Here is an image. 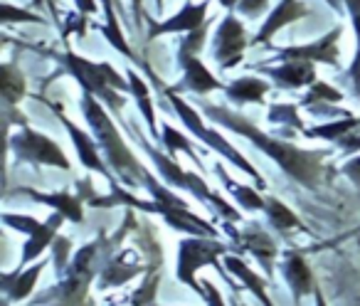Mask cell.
<instances>
[{"instance_id": "1", "label": "cell", "mask_w": 360, "mask_h": 306, "mask_svg": "<svg viewBox=\"0 0 360 306\" xmlns=\"http://www.w3.org/2000/svg\"><path fill=\"white\" fill-rule=\"evenodd\" d=\"M202 111H205V116H210L212 121L225 126V129L235 131V134L245 136L247 141H252L262 153H266L271 161L279 163L281 171L289 173L301 186L316 188V186H321V181L326 178V166H323L326 151L296 148L289 141H281V139H276V136L264 134L262 129H257L255 121L245 119L242 114H235V111L225 109V106L202 104Z\"/></svg>"}, {"instance_id": "2", "label": "cell", "mask_w": 360, "mask_h": 306, "mask_svg": "<svg viewBox=\"0 0 360 306\" xmlns=\"http://www.w3.org/2000/svg\"><path fill=\"white\" fill-rule=\"evenodd\" d=\"M82 111H84V119L89 121L91 131H94L96 144L104 151L106 163L119 173L121 181H124L126 186H139V183L146 186L148 171L136 161V156L129 151V146L124 144V139H121L119 131H116L111 116L106 114L104 104H101L94 94L84 91V94H82Z\"/></svg>"}, {"instance_id": "3", "label": "cell", "mask_w": 360, "mask_h": 306, "mask_svg": "<svg viewBox=\"0 0 360 306\" xmlns=\"http://www.w3.org/2000/svg\"><path fill=\"white\" fill-rule=\"evenodd\" d=\"M62 62H65V67L72 72V77L82 84V89L94 94L101 104L109 106L116 114L124 109L126 99L119 91H131V84L124 82V77H121L109 62H99V65H96V62H89L86 57L75 55L72 50L65 52Z\"/></svg>"}, {"instance_id": "4", "label": "cell", "mask_w": 360, "mask_h": 306, "mask_svg": "<svg viewBox=\"0 0 360 306\" xmlns=\"http://www.w3.org/2000/svg\"><path fill=\"white\" fill-rule=\"evenodd\" d=\"M165 96H168V101H170V106H173V111L180 116V121L186 124V129H191V134H193V136H198L200 141H205V144L210 146L212 151H217L220 156H225L230 163H235L237 168H242V171H245L247 176H252L257 183H259L262 188H264V181H262L259 173H257L255 168H252V163L247 161L245 156H242L240 151L232 148V144H230V141H225V136H220L217 131L207 129V126L202 124L200 116H198V111L193 109L191 104H186V101L180 99V96L175 94V89H168V91H165Z\"/></svg>"}, {"instance_id": "5", "label": "cell", "mask_w": 360, "mask_h": 306, "mask_svg": "<svg viewBox=\"0 0 360 306\" xmlns=\"http://www.w3.org/2000/svg\"><path fill=\"white\" fill-rule=\"evenodd\" d=\"M225 252H227V247L215 240L212 242L202 240V237H198V235L191 237V240H183L178 245V269H175V274H178V279L183 281V284H188L193 291L205 296V289L198 286V281H195V272L205 264L217 267V257L225 255Z\"/></svg>"}, {"instance_id": "6", "label": "cell", "mask_w": 360, "mask_h": 306, "mask_svg": "<svg viewBox=\"0 0 360 306\" xmlns=\"http://www.w3.org/2000/svg\"><path fill=\"white\" fill-rule=\"evenodd\" d=\"M11 148L15 151V156L20 158V161L55 166V168H62V171H70L72 168L70 158L65 156V151H62L50 136L27 129V126H22L20 134L11 136Z\"/></svg>"}, {"instance_id": "7", "label": "cell", "mask_w": 360, "mask_h": 306, "mask_svg": "<svg viewBox=\"0 0 360 306\" xmlns=\"http://www.w3.org/2000/svg\"><path fill=\"white\" fill-rule=\"evenodd\" d=\"M247 45H250V40H247L245 25L237 20L235 11H227V15L217 25L215 37H212V57L222 70H232L242 62Z\"/></svg>"}, {"instance_id": "8", "label": "cell", "mask_w": 360, "mask_h": 306, "mask_svg": "<svg viewBox=\"0 0 360 306\" xmlns=\"http://www.w3.org/2000/svg\"><path fill=\"white\" fill-rule=\"evenodd\" d=\"M3 220H6L8 225L15 227V230H22V232L30 235V240H27L25 250H22V257H20V267H25L27 262H32L35 257H40L42 252L47 250L50 242H55L57 230H60L65 215L55 210V215H52L45 225H40L35 217H27V215H3Z\"/></svg>"}, {"instance_id": "9", "label": "cell", "mask_w": 360, "mask_h": 306, "mask_svg": "<svg viewBox=\"0 0 360 306\" xmlns=\"http://www.w3.org/2000/svg\"><path fill=\"white\" fill-rule=\"evenodd\" d=\"M340 35H343V25H335L330 32H326L321 40L309 42V45H294V47H279L276 55L281 60H304V62H321V65H330L338 70L340 65V50L338 42Z\"/></svg>"}, {"instance_id": "10", "label": "cell", "mask_w": 360, "mask_h": 306, "mask_svg": "<svg viewBox=\"0 0 360 306\" xmlns=\"http://www.w3.org/2000/svg\"><path fill=\"white\" fill-rule=\"evenodd\" d=\"M207 11H210V3H186L175 15H170L163 23H148V40L160 35H178V32H193L207 23Z\"/></svg>"}, {"instance_id": "11", "label": "cell", "mask_w": 360, "mask_h": 306, "mask_svg": "<svg viewBox=\"0 0 360 306\" xmlns=\"http://www.w3.org/2000/svg\"><path fill=\"white\" fill-rule=\"evenodd\" d=\"M52 109H55V114L60 116V121H62V124H65L67 134H70L72 144H75V148H77V156H79V161L84 163V168H89V171L101 173V176H104V178H109L111 186H116V183H114V176H111L109 168L104 166V161H101V156H99V144H96V139H91V136L86 134V131L77 129V126L72 124V121L65 116V111H62V106H55V104H52Z\"/></svg>"}, {"instance_id": "12", "label": "cell", "mask_w": 360, "mask_h": 306, "mask_svg": "<svg viewBox=\"0 0 360 306\" xmlns=\"http://www.w3.org/2000/svg\"><path fill=\"white\" fill-rule=\"evenodd\" d=\"M306 15H311L309 3H304V0H279L274 11L269 13V18L262 23L259 32L252 37V45H266L281 27H286L289 23L301 20Z\"/></svg>"}, {"instance_id": "13", "label": "cell", "mask_w": 360, "mask_h": 306, "mask_svg": "<svg viewBox=\"0 0 360 306\" xmlns=\"http://www.w3.org/2000/svg\"><path fill=\"white\" fill-rule=\"evenodd\" d=\"M178 65H180V70H183V82H180L175 89H188V91H195V94H207V91L225 89V84L202 65L198 55H180L178 52Z\"/></svg>"}, {"instance_id": "14", "label": "cell", "mask_w": 360, "mask_h": 306, "mask_svg": "<svg viewBox=\"0 0 360 306\" xmlns=\"http://www.w3.org/2000/svg\"><path fill=\"white\" fill-rule=\"evenodd\" d=\"M259 72L271 77L274 84L281 87V89H301V87H311L316 82L314 62H304V60H284V65L259 67Z\"/></svg>"}, {"instance_id": "15", "label": "cell", "mask_w": 360, "mask_h": 306, "mask_svg": "<svg viewBox=\"0 0 360 306\" xmlns=\"http://www.w3.org/2000/svg\"><path fill=\"white\" fill-rule=\"evenodd\" d=\"M269 91V82L259 77H240V79L225 84V94L237 104H264V96Z\"/></svg>"}, {"instance_id": "16", "label": "cell", "mask_w": 360, "mask_h": 306, "mask_svg": "<svg viewBox=\"0 0 360 306\" xmlns=\"http://www.w3.org/2000/svg\"><path fill=\"white\" fill-rule=\"evenodd\" d=\"M25 196H30L32 200L45 203V205H52L57 212H62L65 217H70L72 222H82L84 220V212H82V200H77L70 193H37L30 191V188H20Z\"/></svg>"}, {"instance_id": "17", "label": "cell", "mask_w": 360, "mask_h": 306, "mask_svg": "<svg viewBox=\"0 0 360 306\" xmlns=\"http://www.w3.org/2000/svg\"><path fill=\"white\" fill-rule=\"evenodd\" d=\"M286 279H289L291 289H294V296H309L316 291V279L314 274H311V267L304 262V257L296 255V252H291L289 257H286Z\"/></svg>"}, {"instance_id": "18", "label": "cell", "mask_w": 360, "mask_h": 306, "mask_svg": "<svg viewBox=\"0 0 360 306\" xmlns=\"http://www.w3.org/2000/svg\"><path fill=\"white\" fill-rule=\"evenodd\" d=\"M101 6H104L106 23L99 25V32L109 40V45L114 47V50H119L124 57H129V60L136 62V55L131 52L129 42H126L124 32H121V27H119V18H116V11H114V0H101Z\"/></svg>"}, {"instance_id": "19", "label": "cell", "mask_w": 360, "mask_h": 306, "mask_svg": "<svg viewBox=\"0 0 360 306\" xmlns=\"http://www.w3.org/2000/svg\"><path fill=\"white\" fill-rule=\"evenodd\" d=\"M360 129V116H343L340 121H328V124L314 126V129L304 131L309 139H323V141H335L338 144L340 139L355 134Z\"/></svg>"}, {"instance_id": "20", "label": "cell", "mask_w": 360, "mask_h": 306, "mask_svg": "<svg viewBox=\"0 0 360 306\" xmlns=\"http://www.w3.org/2000/svg\"><path fill=\"white\" fill-rule=\"evenodd\" d=\"M42 267H45V262H37V264L30 267L27 272L18 269V272H13V274H6V279H3V281H6V291L11 294V299L20 301V299H25V296L32 294Z\"/></svg>"}, {"instance_id": "21", "label": "cell", "mask_w": 360, "mask_h": 306, "mask_svg": "<svg viewBox=\"0 0 360 306\" xmlns=\"http://www.w3.org/2000/svg\"><path fill=\"white\" fill-rule=\"evenodd\" d=\"M126 79H129L131 84V94H134L136 104H139V111L143 114L146 124H148L150 134L158 139V126H155V111H153V101H150V91L148 87H146V82L141 79L139 75H136V70H129V75H126Z\"/></svg>"}, {"instance_id": "22", "label": "cell", "mask_w": 360, "mask_h": 306, "mask_svg": "<svg viewBox=\"0 0 360 306\" xmlns=\"http://www.w3.org/2000/svg\"><path fill=\"white\" fill-rule=\"evenodd\" d=\"M225 264H227V269H230L232 274L237 276V279L245 281V284L250 286V291L257 296V299L262 301V304H264V306H274V304H271L269 296H266V291H264V281H262L259 276H257L255 272H252L250 267L245 264V262L237 260L235 255H227V257H225Z\"/></svg>"}, {"instance_id": "23", "label": "cell", "mask_w": 360, "mask_h": 306, "mask_svg": "<svg viewBox=\"0 0 360 306\" xmlns=\"http://www.w3.org/2000/svg\"><path fill=\"white\" fill-rule=\"evenodd\" d=\"M215 173L222 178V183H225L227 188H230V193L235 196V200L240 203L245 210H264V205H266V200H262L259 196H257V191L255 188H250V186H242V183H235L230 176L225 173V168L217 163L215 166Z\"/></svg>"}, {"instance_id": "24", "label": "cell", "mask_w": 360, "mask_h": 306, "mask_svg": "<svg viewBox=\"0 0 360 306\" xmlns=\"http://www.w3.org/2000/svg\"><path fill=\"white\" fill-rule=\"evenodd\" d=\"M266 215H269L271 225L276 227V230H291V227H301L299 217L294 215V212L289 210V208L284 205L281 200H276V198H266V205H264Z\"/></svg>"}, {"instance_id": "25", "label": "cell", "mask_w": 360, "mask_h": 306, "mask_svg": "<svg viewBox=\"0 0 360 306\" xmlns=\"http://www.w3.org/2000/svg\"><path fill=\"white\" fill-rule=\"evenodd\" d=\"M3 96H6L8 104H15L25 96V77L13 65L3 67Z\"/></svg>"}, {"instance_id": "26", "label": "cell", "mask_w": 360, "mask_h": 306, "mask_svg": "<svg viewBox=\"0 0 360 306\" xmlns=\"http://www.w3.org/2000/svg\"><path fill=\"white\" fill-rule=\"evenodd\" d=\"M323 101H328V104H335V101H343V94H340L338 89H333L330 84H326V82L316 79L314 84H311L309 94H306L304 99H301V106L316 109V106L323 104Z\"/></svg>"}, {"instance_id": "27", "label": "cell", "mask_w": 360, "mask_h": 306, "mask_svg": "<svg viewBox=\"0 0 360 306\" xmlns=\"http://www.w3.org/2000/svg\"><path fill=\"white\" fill-rule=\"evenodd\" d=\"M163 146L168 148L170 156H175L178 151H183V153H188V156L198 163V153L193 151V144L183 134H178V131H175L170 124H163Z\"/></svg>"}, {"instance_id": "28", "label": "cell", "mask_w": 360, "mask_h": 306, "mask_svg": "<svg viewBox=\"0 0 360 306\" xmlns=\"http://www.w3.org/2000/svg\"><path fill=\"white\" fill-rule=\"evenodd\" d=\"M245 247H250L252 252H255L259 260H264V262H269L271 257L276 255V245L271 242V237L269 235H264V232H259V230H255V232H247L245 237Z\"/></svg>"}, {"instance_id": "29", "label": "cell", "mask_w": 360, "mask_h": 306, "mask_svg": "<svg viewBox=\"0 0 360 306\" xmlns=\"http://www.w3.org/2000/svg\"><path fill=\"white\" fill-rule=\"evenodd\" d=\"M207 30H210V20L202 23V25L198 27V30L186 32V37H183V40H180V45H178L180 55H200V50L205 47Z\"/></svg>"}, {"instance_id": "30", "label": "cell", "mask_w": 360, "mask_h": 306, "mask_svg": "<svg viewBox=\"0 0 360 306\" xmlns=\"http://www.w3.org/2000/svg\"><path fill=\"white\" fill-rule=\"evenodd\" d=\"M269 121H274V124L291 126V129H304V126H301L299 114H296V106L294 104H274L269 109Z\"/></svg>"}, {"instance_id": "31", "label": "cell", "mask_w": 360, "mask_h": 306, "mask_svg": "<svg viewBox=\"0 0 360 306\" xmlns=\"http://www.w3.org/2000/svg\"><path fill=\"white\" fill-rule=\"evenodd\" d=\"M3 23L6 25H13V23H45V18L37 15V13H30L25 8H15L13 3H3Z\"/></svg>"}, {"instance_id": "32", "label": "cell", "mask_w": 360, "mask_h": 306, "mask_svg": "<svg viewBox=\"0 0 360 306\" xmlns=\"http://www.w3.org/2000/svg\"><path fill=\"white\" fill-rule=\"evenodd\" d=\"M345 11H348L350 20H353V30H355V57L350 62V67L360 70V0H343Z\"/></svg>"}, {"instance_id": "33", "label": "cell", "mask_w": 360, "mask_h": 306, "mask_svg": "<svg viewBox=\"0 0 360 306\" xmlns=\"http://www.w3.org/2000/svg\"><path fill=\"white\" fill-rule=\"evenodd\" d=\"M266 8H269V0H240L237 13H242L247 18H259Z\"/></svg>"}, {"instance_id": "34", "label": "cell", "mask_w": 360, "mask_h": 306, "mask_svg": "<svg viewBox=\"0 0 360 306\" xmlns=\"http://www.w3.org/2000/svg\"><path fill=\"white\" fill-rule=\"evenodd\" d=\"M67 252H70V240H65V237H55V260L60 267L67 264Z\"/></svg>"}, {"instance_id": "35", "label": "cell", "mask_w": 360, "mask_h": 306, "mask_svg": "<svg viewBox=\"0 0 360 306\" xmlns=\"http://www.w3.org/2000/svg\"><path fill=\"white\" fill-rule=\"evenodd\" d=\"M343 173L350 178V181L355 183V186H360V156H355V158H350L348 163L343 166Z\"/></svg>"}, {"instance_id": "36", "label": "cell", "mask_w": 360, "mask_h": 306, "mask_svg": "<svg viewBox=\"0 0 360 306\" xmlns=\"http://www.w3.org/2000/svg\"><path fill=\"white\" fill-rule=\"evenodd\" d=\"M202 289H205V299L210 306H225L222 304V296L220 291H217V286H212L210 281H202Z\"/></svg>"}, {"instance_id": "37", "label": "cell", "mask_w": 360, "mask_h": 306, "mask_svg": "<svg viewBox=\"0 0 360 306\" xmlns=\"http://www.w3.org/2000/svg\"><path fill=\"white\" fill-rule=\"evenodd\" d=\"M338 146L343 151H360V134H350L345 136V139L338 141Z\"/></svg>"}, {"instance_id": "38", "label": "cell", "mask_w": 360, "mask_h": 306, "mask_svg": "<svg viewBox=\"0 0 360 306\" xmlns=\"http://www.w3.org/2000/svg\"><path fill=\"white\" fill-rule=\"evenodd\" d=\"M77 11L82 13V15H94L99 8H96V0H75Z\"/></svg>"}, {"instance_id": "39", "label": "cell", "mask_w": 360, "mask_h": 306, "mask_svg": "<svg viewBox=\"0 0 360 306\" xmlns=\"http://www.w3.org/2000/svg\"><path fill=\"white\" fill-rule=\"evenodd\" d=\"M348 79H350V84H353V91L360 96V70L350 67V70H348Z\"/></svg>"}, {"instance_id": "40", "label": "cell", "mask_w": 360, "mask_h": 306, "mask_svg": "<svg viewBox=\"0 0 360 306\" xmlns=\"http://www.w3.org/2000/svg\"><path fill=\"white\" fill-rule=\"evenodd\" d=\"M328 3V8H333L335 13H345V3L343 0H326Z\"/></svg>"}, {"instance_id": "41", "label": "cell", "mask_w": 360, "mask_h": 306, "mask_svg": "<svg viewBox=\"0 0 360 306\" xmlns=\"http://www.w3.org/2000/svg\"><path fill=\"white\" fill-rule=\"evenodd\" d=\"M225 11H237V6H240V0H217Z\"/></svg>"}, {"instance_id": "42", "label": "cell", "mask_w": 360, "mask_h": 306, "mask_svg": "<svg viewBox=\"0 0 360 306\" xmlns=\"http://www.w3.org/2000/svg\"><path fill=\"white\" fill-rule=\"evenodd\" d=\"M314 294H316V306H328V304H326V299H323V294H321V289H319V286H316V291H314Z\"/></svg>"}, {"instance_id": "43", "label": "cell", "mask_w": 360, "mask_h": 306, "mask_svg": "<svg viewBox=\"0 0 360 306\" xmlns=\"http://www.w3.org/2000/svg\"><path fill=\"white\" fill-rule=\"evenodd\" d=\"M153 3H155V11H158V15H160V13H163V0H153Z\"/></svg>"}, {"instance_id": "44", "label": "cell", "mask_w": 360, "mask_h": 306, "mask_svg": "<svg viewBox=\"0 0 360 306\" xmlns=\"http://www.w3.org/2000/svg\"><path fill=\"white\" fill-rule=\"evenodd\" d=\"M131 3H134V11L141 13V0H131Z\"/></svg>"}, {"instance_id": "45", "label": "cell", "mask_w": 360, "mask_h": 306, "mask_svg": "<svg viewBox=\"0 0 360 306\" xmlns=\"http://www.w3.org/2000/svg\"><path fill=\"white\" fill-rule=\"evenodd\" d=\"M150 306H158V304H150Z\"/></svg>"}]
</instances>
